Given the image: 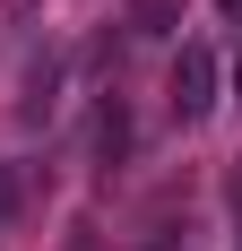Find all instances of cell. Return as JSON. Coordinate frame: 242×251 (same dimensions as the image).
I'll return each instance as SVG.
<instances>
[{
	"label": "cell",
	"mask_w": 242,
	"mask_h": 251,
	"mask_svg": "<svg viewBox=\"0 0 242 251\" xmlns=\"http://www.w3.org/2000/svg\"><path fill=\"white\" fill-rule=\"evenodd\" d=\"M217 96H225V61L208 44H182L173 52V122H208Z\"/></svg>",
	"instance_id": "1"
},
{
	"label": "cell",
	"mask_w": 242,
	"mask_h": 251,
	"mask_svg": "<svg viewBox=\"0 0 242 251\" xmlns=\"http://www.w3.org/2000/svg\"><path fill=\"white\" fill-rule=\"evenodd\" d=\"M121 156H130V104L104 96L96 104V165H121Z\"/></svg>",
	"instance_id": "2"
},
{
	"label": "cell",
	"mask_w": 242,
	"mask_h": 251,
	"mask_svg": "<svg viewBox=\"0 0 242 251\" xmlns=\"http://www.w3.org/2000/svg\"><path fill=\"white\" fill-rule=\"evenodd\" d=\"M52 87H61V61H35V70H26V104H18L26 122H44V113H52Z\"/></svg>",
	"instance_id": "3"
},
{
	"label": "cell",
	"mask_w": 242,
	"mask_h": 251,
	"mask_svg": "<svg viewBox=\"0 0 242 251\" xmlns=\"http://www.w3.org/2000/svg\"><path fill=\"white\" fill-rule=\"evenodd\" d=\"M130 35H173V0H130Z\"/></svg>",
	"instance_id": "4"
},
{
	"label": "cell",
	"mask_w": 242,
	"mask_h": 251,
	"mask_svg": "<svg viewBox=\"0 0 242 251\" xmlns=\"http://www.w3.org/2000/svg\"><path fill=\"white\" fill-rule=\"evenodd\" d=\"M9 217H18V165H0V234H9Z\"/></svg>",
	"instance_id": "5"
},
{
	"label": "cell",
	"mask_w": 242,
	"mask_h": 251,
	"mask_svg": "<svg viewBox=\"0 0 242 251\" xmlns=\"http://www.w3.org/2000/svg\"><path fill=\"white\" fill-rule=\"evenodd\" d=\"M70 251H96V234H70Z\"/></svg>",
	"instance_id": "6"
},
{
	"label": "cell",
	"mask_w": 242,
	"mask_h": 251,
	"mask_svg": "<svg viewBox=\"0 0 242 251\" xmlns=\"http://www.w3.org/2000/svg\"><path fill=\"white\" fill-rule=\"evenodd\" d=\"M147 251H182V243H173V234H156V243H147Z\"/></svg>",
	"instance_id": "7"
},
{
	"label": "cell",
	"mask_w": 242,
	"mask_h": 251,
	"mask_svg": "<svg viewBox=\"0 0 242 251\" xmlns=\"http://www.w3.org/2000/svg\"><path fill=\"white\" fill-rule=\"evenodd\" d=\"M217 9H225V18H242V0H217Z\"/></svg>",
	"instance_id": "8"
},
{
	"label": "cell",
	"mask_w": 242,
	"mask_h": 251,
	"mask_svg": "<svg viewBox=\"0 0 242 251\" xmlns=\"http://www.w3.org/2000/svg\"><path fill=\"white\" fill-rule=\"evenodd\" d=\"M234 87H242V61H234Z\"/></svg>",
	"instance_id": "9"
},
{
	"label": "cell",
	"mask_w": 242,
	"mask_h": 251,
	"mask_svg": "<svg viewBox=\"0 0 242 251\" xmlns=\"http://www.w3.org/2000/svg\"><path fill=\"white\" fill-rule=\"evenodd\" d=\"M18 9H35V0H18Z\"/></svg>",
	"instance_id": "10"
}]
</instances>
